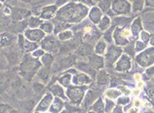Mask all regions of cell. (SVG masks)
Wrapping results in <instances>:
<instances>
[{"mask_svg":"<svg viewBox=\"0 0 154 113\" xmlns=\"http://www.w3.org/2000/svg\"><path fill=\"white\" fill-rule=\"evenodd\" d=\"M87 10H85L82 6L70 5L65 9H62L58 14L59 20H67V21H77L81 20L80 18L84 17L87 14Z\"/></svg>","mask_w":154,"mask_h":113,"instance_id":"1","label":"cell"},{"mask_svg":"<svg viewBox=\"0 0 154 113\" xmlns=\"http://www.w3.org/2000/svg\"><path fill=\"white\" fill-rule=\"evenodd\" d=\"M137 62L142 67H149L154 63V47L146 50L136 58Z\"/></svg>","mask_w":154,"mask_h":113,"instance_id":"2","label":"cell"},{"mask_svg":"<svg viewBox=\"0 0 154 113\" xmlns=\"http://www.w3.org/2000/svg\"><path fill=\"white\" fill-rule=\"evenodd\" d=\"M68 96L72 101V103L74 105H78L81 103V101L84 97V91L82 88L79 87H73L68 90Z\"/></svg>","mask_w":154,"mask_h":113,"instance_id":"3","label":"cell"},{"mask_svg":"<svg viewBox=\"0 0 154 113\" xmlns=\"http://www.w3.org/2000/svg\"><path fill=\"white\" fill-rule=\"evenodd\" d=\"M113 10L117 14H128L130 11V5L126 0H117L113 3Z\"/></svg>","mask_w":154,"mask_h":113,"instance_id":"4","label":"cell"},{"mask_svg":"<svg viewBox=\"0 0 154 113\" xmlns=\"http://www.w3.org/2000/svg\"><path fill=\"white\" fill-rule=\"evenodd\" d=\"M122 53V50L120 49V47H110L109 50H108V53H106V61H108L109 63L112 64L114 63L118 58H119V56L121 55Z\"/></svg>","mask_w":154,"mask_h":113,"instance_id":"5","label":"cell"},{"mask_svg":"<svg viewBox=\"0 0 154 113\" xmlns=\"http://www.w3.org/2000/svg\"><path fill=\"white\" fill-rule=\"evenodd\" d=\"M130 59L128 55H123L121 57V59L119 60V62L116 65V70L119 71H126L128 69H129L130 68Z\"/></svg>","mask_w":154,"mask_h":113,"instance_id":"6","label":"cell"},{"mask_svg":"<svg viewBox=\"0 0 154 113\" xmlns=\"http://www.w3.org/2000/svg\"><path fill=\"white\" fill-rule=\"evenodd\" d=\"M52 103V96L50 93H47L45 95V97L42 99V101L40 102V104L37 105L36 111H45L46 109L49 108V106Z\"/></svg>","mask_w":154,"mask_h":113,"instance_id":"7","label":"cell"},{"mask_svg":"<svg viewBox=\"0 0 154 113\" xmlns=\"http://www.w3.org/2000/svg\"><path fill=\"white\" fill-rule=\"evenodd\" d=\"M26 36L31 39L32 41H40L44 37V32L38 31V29H33V31H27Z\"/></svg>","mask_w":154,"mask_h":113,"instance_id":"8","label":"cell"},{"mask_svg":"<svg viewBox=\"0 0 154 113\" xmlns=\"http://www.w3.org/2000/svg\"><path fill=\"white\" fill-rule=\"evenodd\" d=\"M90 64L94 69H101L104 67V60L101 56L93 54L90 57Z\"/></svg>","mask_w":154,"mask_h":113,"instance_id":"9","label":"cell"},{"mask_svg":"<svg viewBox=\"0 0 154 113\" xmlns=\"http://www.w3.org/2000/svg\"><path fill=\"white\" fill-rule=\"evenodd\" d=\"M92 51V47L90 44H82L79 47H78V50H77V53L80 55V56H87V55H90Z\"/></svg>","mask_w":154,"mask_h":113,"instance_id":"10","label":"cell"},{"mask_svg":"<svg viewBox=\"0 0 154 113\" xmlns=\"http://www.w3.org/2000/svg\"><path fill=\"white\" fill-rule=\"evenodd\" d=\"M64 103L59 98H55V100L51 103V112L52 113H60L63 108Z\"/></svg>","mask_w":154,"mask_h":113,"instance_id":"11","label":"cell"},{"mask_svg":"<svg viewBox=\"0 0 154 113\" xmlns=\"http://www.w3.org/2000/svg\"><path fill=\"white\" fill-rule=\"evenodd\" d=\"M114 39L116 41V44L118 45H127L128 44V39L125 38L122 35L121 33V29L118 28L116 31H115V33H114Z\"/></svg>","mask_w":154,"mask_h":113,"instance_id":"12","label":"cell"},{"mask_svg":"<svg viewBox=\"0 0 154 113\" xmlns=\"http://www.w3.org/2000/svg\"><path fill=\"white\" fill-rule=\"evenodd\" d=\"M91 82L90 78L84 74H77L73 78V83L75 85H84V84H88Z\"/></svg>","mask_w":154,"mask_h":113,"instance_id":"13","label":"cell"},{"mask_svg":"<svg viewBox=\"0 0 154 113\" xmlns=\"http://www.w3.org/2000/svg\"><path fill=\"white\" fill-rule=\"evenodd\" d=\"M101 16H102V11H100L98 8H93L91 11V14L90 17L92 22L94 23H98L101 19Z\"/></svg>","mask_w":154,"mask_h":113,"instance_id":"14","label":"cell"},{"mask_svg":"<svg viewBox=\"0 0 154 113\" xmlns=\"http://www.w3.org/2000/svg\"><path fill=\"white\" fill-rule=\"evenodd\" d=\"M97 81H98V83L100 85H105L109 81V76L105 70L100 71L98 76H97Z\"/></svg>","mask_w":154,"mask_h":113,"instance_id":"15","label":"cell"},{"mask_svg":"<svg viewBox=\"0 0 154 113\" xmlns=\"http://www.w3.org/2000/svg\"><path fill=\"white\" fill-rule=\"evenodd\" d=\"M55 7H49V8H46L44 9L42 14H41V17L44 19H48L51 18V17L53 16V14H55Z\"/></svg>","mask_w":154,"mask_h":113,"instance_id":"16","label":"cell"},{"mask_svg":"<svg viewBox=\"0 0 154 113\" xmlns=\"http://www.w3.org/2000/svg\"><path fill=\"white\" fill-rule=\"evenodd\" d=\"M54 45H55V41L52 37H50V38L48 37L42 42V47H43V49L46 50H51Z\"/></svg>","mask_w":154,"mask_h":113,"instance_id":"17","label":"cell"},{"mask_svg":"<svg viewBox=\"0 0 154 113\" xmlns=\"http://www.w3.org/2000/svg\"><path fill=\"white\" fill-rule=\"evenodd\" d=\"M51 92L55 95L56 97H61L63 99H65V95H64V90H63V88L60 87V86H58V85H54V86H52L51 87Z\"/></svg>","mask_w":154,"mask_h":113,"instance_id":"18","label":"cell"},{"mask_svg":"<svg viewBox=\"0 0 154 113\" xmlns=\"http://www.w3.org/2000/svg\"><path fill=\"white\" fill-rule=\"evenodd\" d=\"M92 110L95 113H104V103L102 99H99L94 103L92 106Z\"/></svg>","mask_w":154,"mask_h":113,"instance_id":"19","label":"cell"},{"mask_svg":"<svg viewBox=\"0 0 154 113\" xmlns=\"http://www.w3.org/2000/svg\"><path fill=\"white\" fill-rule=\"evenodd\" d=\"M105 94H106V96L109 99H115L120 96V92L116 90H113V88H109V90H108L105 92Z\"/></svg>","mask_w":154,"mask_h":113,"instance_id":"20","label":"cell"},{"mask_svg":"<svg viewBox=\"0 0 154 113\" xmlns=\"http://www.w3.org/2000/svg\"><path fill=\"white\" fill-rule=\"evenodd\" d=\"M141 20L140 18H138L137 20H135L132 24V26H131V32L136 35L138 32H140L141 31Z\"/></svg>","mask_w":154,"mask_h":113,"instance_id":"21","label":"cell"},{"mask_svg":"<svg viewBox=\"0 0 154 113\" xmlns=\"http://www.w3.org/2000/svg\"><path fill=\"white\" fill-rule=\"evenodd\" d=\"M106 50V44L103 41H99L95 47V52L97 54H103Z\"/></svg>","mask_w":154,"mask_h":113,"instance_id":"22","label":"cell"},{"mask_svg":"<svg viewBox=\"0 0 154 113\" xmlns=\"http://www.w3.org/2000/svg\"><path fill=\"white\" fill-rule=\"evenodd\" d=\"M72 37V31H65L62 32L60 34L58 35V38L60 40H68Z\"/></svg>","mask_w":154,"mask_h":113,"instance_id":"23","label":"cell"},{"mask_svg":"<svg viewBox=\"0 0 154 113\" xmlns=\"http://www.w3.org/2000/svg\"><path fill=\"white\" fill-rule=\"evenodd\" d=\"M109 23H110L109 18L108 16H105L104 18L102 19V21L100 22V24H99V29H106V28L109 26Z\"/></svg>","mask_w":154,"mask_h":113,"instance_id":"24","label":"cell"},{"mask_svg":"<svg viewBox=\"0 0 154 113\" xmlns=\"http://www.w3.org/2000/svg\"><path fill=\"white\" fill-rule=\"evenodd\" d=\"M59 82H60L64 87H68L69 85V83H70V76L69 74L64 75V76L61 77L60 79H59Z\"/></svg>","mask_w":154,"mask_h":113,"instance_id":"25","label":"cell"},{"mask_svg":"<svg viewBox=\"0 0 154 113\" xmlns=\"http://www.w3.org/2000/svg\"><path fill=\"white\" fill-rule=\"evenodd\" d=\"M93 98H94V95H93L92 91H88V92L87 93L86 100H85V106H86V108L91 104V102L93 101Z\"/></svg>","mask_w":154,"mask_h":113,"instance_id":"26","label":"cell"},{"mask_svg":"<svg viewBox=\"0 0 154 113\" xmlns=\"http://www.w3.org/2000/svg\"><path fill=\"white\" fill-rule=\"evenodd\" d=\"M41 22H42V21H41L40 19H38V18H31L29 21V26L31 28H36V27H38L40 25Z\"/></svg>","mask_w":154,"mask_h":113,"instance_id":"27","label":"cell"},{"mask_svg":"<svg viewBox=\"0 0 154 113\" xmlns=\"http://www.w3.org/2000/svg\"><path fill=\"white\" fill-rule=\"evenodd\" d=\"M11 41V35L9 33H2V36H1V43L2 46H6L10 43Z\"/></svg>","mask_w":154,"mask_h":113,"instance_id":"28","label":"cell"},{"mask_svg":"<svg viewBox=\"0 0 154 113\" xmlns=\"http://www.w3.org/2000/svg\"><path fill=\"white\" fill-rule=\"evenodd\" d=\"M146 44L145 42H143V41H137L135 44V50L136 51H141L146 49Z\"/></svg>","mask_w":154,"mask_h":113,"instance_id":"29","label":"cell"},{"mask_svg":"<svg viewBox=\"0 0 154 113\" xmlns=\"http://www.w3.org/2000/svg\"><path fill=\"white\" fill-rule=\"evenodd\" d=\"M41 61H42V63L45 65V66H49V65L51 63L52 61V56L51 54H47L45 56L42 57V59H41Z\"/></svg>","mask_w":154,"mask_h":113,"instance_id":"30","label":"cell"},{"mask_svg":"<svg viewBox=\"0 0 154 113\" xmlns=\"http://www.w3.org/2000/svg\"><path fill=\"white\" fill-rule=\"evenodd\" d=\"M99 6L102 11H106L110 7V0H103Z\"/></svg>","mask_w":154,"mask_h":113,"instance_id":"31","label":"cell"},{"mask_svg":"<svg viewBox=\"0 0 154 113\" xmlns=\"http://www.w3.org/2000/svg\"><path fill=\"white\" fill-rule=\"evenodd\" d=\"M24 45H25V49L28 50H32L35 47H37V45L36 44H33V43H31L29 42V41H24Z\"/></svg>","mask_w":154,"mask_h":113,"instance_id":"32","label":"cell"},{"mask_svg":"<svg viewBox=\"0 0 154 113\" xmlns=\"http://www.w3.org/2000/svg\"><path fill=\"white\" fill-rule=\"evenodd\" d=\"M149 37H150V35H149V32H141V39L146 44L149 41Z\"/></svg>","mask_w":154,"mask_h":113,"instance_id":"33","label":"cell"},{"mask_svg":"<svg viewBox=\"0 0 154 113\" xmlns=\"http://www.w3.org/2000/svg\"><path fill=\"white\" fill-rule=\"evenodd\" d=\"M114 108V103L113 102H111V101L109 100H106V113H109V111H111V109Z\"/></svg>","mask_w":154,"mask_h":113,"instance_id":"34","label":"cell"},{"mask_svg":"<svg viewBox=\"0 0 154 113\" xmlns=\"http://www.w3.org/2000/svg\"><path fill=\"white\" fill-rule=\"evenodd\" d=\"M38 75H39L43 80H47V79H48V76H49L48 70H47L46 69H41V70L39 71V72H38Z\"/></svg>","mask_w":154,"mask_h":113,"instance_id":"35","label":"cell"},{"mask_svg":"<svg viewBox=\"0 0 154 113\" xmlns=\"http://www.w3.org/2000/svg\"><path fill=\"white\" fill-rule=\"evenodd\" d=\"M42 29L47 32H52V25L51 23H44L42 25Z\"/></svg>","mask_w":154,"mask_h":113,"instance_id":"36","label":"cell"},{"mask_svg":"<svg viewBox=\"0 0 154 113\" xmlns=\"http://www.w3.org/2000/svg\"><path fill=\"white\" fill-rule=\"evenodd\" d=\"M128 102H129V98L127 96H123L118 99V104H120V105H127L128 104Z\"/></svg>","mask_w":154,"mask_h":113,"instance_id":"37","label":"cell"},{"mask_svg":"<svg viewBox=\"0 0 154 113\" xmlns=\"http://www.w3.org/2000/svg\"><path fill=\"white\" fill-rule=\"evenodd\" d=\"M10 23H11L10 17H8V16H4V17H2L1 25H2L3 27H7L8 25H10Z\"/></svg>","mask_w":154,"mask_h":113,"instance_id":"38","label":"cell"},{"mask_svg":"<svg viewBox=\"0 0 154 113\" xmlns=\"http://www.w3.org/2000/svg\"><path fill=\"white\" fill-rule=\"evenodd\" d=\"M133 105H134V106H136V108H140V106L143 105V102H142V101L139 100V99H136V100L134 101Z\"/></svg>","mask_w":154,"mask_h":113,"instance_id":"39","label":"cell"},{"mask_svg":"<svg viewBox=\"0 0 154 113\" xmlns=\"http://www.w3.org/2000/svg\"><path fill=\"white\" fill-rule=\"evenodd\" d=\"M113 113H123V108L121 105H117L113 108Z\"/></svg>","mask_w":154,"mask_h":113,"instance_id":"40","label":"cell"},{"mask_svg":"<svg viewBox=\"0 0 154 113\" xmlns=\"http://www.w3.org/2000/svg\"><path fill=\"white\" fill-rule=\"evenodd\" d=\"M1 109H2V113H7V111H11L10 106H7L6 105H1Z\"/></svg>","mask_w":154,"mask_h":113,"instance_id":"41","label":"cell"},{"mask_svg":"<svg viewBox=\"0 0 154 113\" xmlns=\"http://www.w3.org/2000/svg\"><path fill=\"white\" fill-rule=\"evenodd\" d=\"M146 74H149V75H153L154 74V67H151L149 68V69L146 70Z\"/></svg>","mask_w":154,"mask_h":113,"instance_id":"42","label":"cell"},{"mask_svg":"<svg viewBox=\"0 0 154 113\" xmlns=\"http://www.w3.org/2000/svg\"><path fill=\"white\" fill-rule=\"evenodd\" d=\"M146 6H154V0H146Z\"/></svg>","mask_w":154,"mask_h":113,"instance_id":"43","label":"cell"},{"mask_svg":"<svg viewBox=\"0 0 154 113\" xmlns=\"http://www.w3.org/2000/svg\"><path fill=\"white\" fill-rule=\"evenodd\" d=\"M127 113H138V109L137 108H130Z\"/></svg>","mask_w":154,"mask_h":113,"instance_id":"44","label":"cell"},{"mask_svg":"<svg viewBox=\"0 0 154 113\" xmlns=\"http://www.w3.org/2000/svg\"><path fill=\"white\" fill-rule=\"evenodd\" d=\"M140 79H141V74L136 73V74L134 75V80H136V81H140Z\"/></svg>","mask_w":154,"mask_h":113,"instance_id":"45","label":"cell"},{"mask_svg":"<svg viewBox=\"0 0 154 113\" xmlns=\"http://www.w3.org/2000/svg\"><path fill=\"white\" fill-rule=\"evenodd\" d=\"M79 1H81V2H83V3H86V4L88 3V5H92V4H91V3H92V2H91V0H79Z\"/></svg>","mask_w":154,"mask_h":113,"instance_id":"46","label":"cell"},{"mask_svg":"<svg viewBox=\"0 0 154 113\" xmlns=\"http://www.w3.org/2000/svg\"><path fill=\"white\" fill-rule=\"evenodd\" d=\"M132 93H133L134 95H138V94L140 93V88H137V90H132Z\"/></svg>","mask_w":154,"mask_h":113,"instance_id":"47","label":"cell"},{"mask_svg":"<svg viewBox=\"0 0 154 113\" xmlns=\"http://www.w3.org/2000/svg\"><path fill=\"white\" fill-rule=\"evenodd\" d=\"M43 54V51L42 50H39V51H37L36 53H34V56H37V55H42Z\"/></svg>","mask_w":154,"mask_h":113,"instance_id":"48","label":"cell"},{"mask_svg":"<svg viewBox=\"0 0 154 113\" xmlns=\"http://www.w3.org/2000/svg\"><path fill=\"white\" fill-rule=\"evenodd\" d=\"M144 85H145V84H144V82H142V81H140V82L138 83V87H143Z\"/></svg>","mask_w":154,"mask_h":113,"instance_id":"49","label":"cell"},{"mask_svg":"<svg viewBox=\"0 0 154 113\" xmlns=\"http://www.w3.org/2000/svg\"><path fill=\"white\" fill-rule=\"evenodd\" d=\"M150 44L154 46V36H152L151 39H150Z\"/></svg>","mask_w":154,"mask_h":113,"instance_id":"50","label":"cell"},{"mask_svg":"<svg viewBox=\"0 0 154 113\" xmlns=\"http://www.w3.org/2000/svg\"><path fill=\"white\" fill-rule=\"evenodd\" d=\"M10 113H18V112H17L16 110H14V109H13L11 111H10Z\"/></svg>","mask_w":154,"mask_h":113,"instance_id":"51","label":"cell"},{"mask_svg":"<svg viewBox=\"0 0 154 113\" xmlns=\"http://www.w3.org/2000/svg\"><path fill=\"white\" fill-rule=\"evenodd\" d=\"M60 113H68V112H67L66 110H63V111H61Z\"/></svg>","mask_w":154,"mask_h":113,"instance_id":"52","label":"cell"},{"mask_svg":"<svg viewBox=\"0 0 154 113\" xmlns=\"http://www.w3.org/2000/svg\"><path fill=\"white\" fill-rule=\"evenodd\" d=\"M35 113H39V112H38V111H36V112H35Z\"/></svg>","mask_w":154,"mask_h":113,"instance_id":"53","label":"cell"},{"mask_svg":"<svg viewBox=\"0 0 154 113\" xmlns=\"http://www.w3.org/2000/svg\"><path fill=\"white\" fill-rule=\"evenodd\" d=\"M88 113H94V112H88Z\"/></svg>","mask_w":154,"mask_h":113,"instance_id":"54","label":"cell"}]
</instances>
